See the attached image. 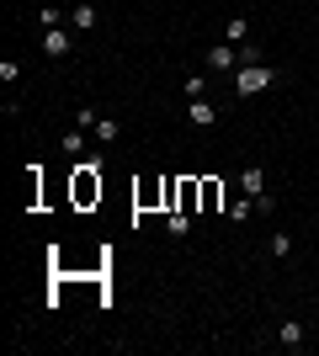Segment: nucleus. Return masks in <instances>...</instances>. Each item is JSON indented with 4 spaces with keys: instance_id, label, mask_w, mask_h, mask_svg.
Wrapping results in <instances>:
<instances>
[{
    "instance_id": "f03ea898",
    "label": "nucleus",
    "mask_w": 319,
    "mask_h": 356,
    "mask_svg": "<svg viewBox=\"0 0 319 356\" xmlns=\"http://www.w3.org/2000/svg\"><path fill=\"white\" fill-rule=\"evenodd\" d=\"M272 86H277L272 64H240L234 70V96H256V90H272Z\"/></svg>"
},
{
    "instance_id": "6ab92c4d",
    "label": "nucleus",
    "mask_w": 319,
    "mask_h": 356,
    "mask_svg": "<svg viewBox=\"0 0 319 356\" xmlns=\"http://www.w3.org/2000/svg\"><path fill=\"white\" fill-rule=\"evenodd\" d=\"M272 255H293V234H277L272 239Z\"/></svg>"
},
{
    "instance_id": "ddd939ff",
    "label": "nucleus",
    "mask_w": 319,
    "mask_h": 356,
    "mask_svg": "<svg viewBox=\"0 0 319 356\" xmlns=\"http://www.w3.org/2000/svg\"><path fill=\"white\" fill-rule=\"evenodd\" d=\"M96 138H101V144H117V138H122V128H117L112 118H101V122H96Z\"/></svg>"
},
{
    "instance_id": "4468645a",
    "label": "nucleus",
    "mask_w": 319,
    "mask_h": 356,
    "mask_svg": "<svg viewBox=\"0 0 319 356\" xmlns=\"http://www.w3.org/2000/svg\"><path fill=\"white\" fill-rule=\"evenodd\" d=\"M245 38H250V22H245V16H234V22H229V43H245Z\"/></svg>"
},
{
    "instance_id": "39448f33",
    "label": "nucleus",
    "mask_w": 319,
    "mask_h": 356,
    "mask_svg": "<svg viewBox=\"0 0 319 356\" xmlns=\"http://www.w3.org/2000/svg\"><path fill=\"white\" fill-rule=\"evenodd\" d=\"M240 192H245V197H256V213H261V202L272 197V192H266V176H261V170H240Z\"/></svg>"
},
{
    "instance_id": "423d86ee",
    "label": "nucleus",
    "mask_w": 319,
    "mask_h": 356,
    "mask_svg": "<svg viewBox=\"0 0 319 356\" xmlns=\"http://www.w3.org/2000/svg\"><path fill=\"white\" fill-rule=\"evenodd\" d=\"M186 118H192V128H213V122H218V106H213L208 96H202V102H192V106H186Z\"/></svg>"
},
{
    "instance_id": "7ed1b4c3",
    "label": "nucleus",
    "mask_w": 319,
    "mask_h": 356,
    "mask_svg": "<svg viewBox=\"0 0 319 356\" xmlns=\"http://www.w3.org/2000/svg\"><path fill=\"white\" fill-rule=\"evenodd\" d=\"M208 70H213V74H234V70H240V54H234L229 43L208 48Z\"/></svg>"
},
{
    "instance_id": "9d476101",
    "label": "nucleus",
    "mask_w": 319,
    "mask_h": 356,
    "mask_svg": "<svg viewBox=\"0 0 319 356\" xmlns=\"http://www.w3.org/2000/svg\"><path fill=\"white\" fill-rule=\"evenodd\" d=\"M69 27H75V32H91L96 27V6H75V11H69Z\"/></svg>"
},
{
    "instance_id": "dca6fc26",
    "label": "nucleus",
    "mask_w": 319,
    "mask_h": 356,
    "mask_svg": "<svg viewBox=\"0 0 319 356\" xmlns=\"http://www.w3.org/2000/svg\"><path fill=\"white\" fill-rule=\"evenodd\" d=\"M80 149H85V134H80V128H69V134H64V154H80Z\"/></svg>"
},
{
    "instance_id": "20e7f679",
    "label": "nucleus",
    "mask_w": 319,
    "mask_h": 356,
    "mask_svg": "<svg viewBox=\"0 0 319 356\" xmlns=\"http://www.w3.org/2000/svg\"><path fill=\"white\" fill-rule=\"evenodd\" d=\"M69 48H75V38H69L64 27H48V32H43V54H48V59H64Z\"/></svg>"
},
{
    "instance_id": "0eeeda50",
    "label": "nucleus",
    "mask_w": 319,
    "mask_h": 356,
    "mask_svg": "<svg viewBox=\"0 0 319 356\" xmlns=\"http://www.w3.org/2000/svg\"><path fill=\"white\" fill-rule=\"evenodd\" d=\"M218 208H224V181L202 176V213H218Z\"/></svg>"
},
{
    "instance_id": "f8f14e48",
    "label": "nucleus",
    "mask_w": 319,
    "mask_h": 356,
    "mask_svg": "<svg viewBox=\"0 0 319 356\" xmlns=\"http://www.w3.org/2000/svg\"><path fill=\"white\" fill-rule=\"evenodd\" d=\"M250 213H256V197H240V202H229V218H234V223H245Z\"/></svg>"
},
{
    "instance_id": "6e6552de",
    "label": "nucleus",
    "mask_w": 319,
    "mask_h": 356,
    "mask_svg": "<svg viewBox=\"0 0 319 356\" xmlns=\"http://www.w3.org/2000/svg\"><path fill=\"white\" fill-rule=\"evenodd\" d=\"M277 341L288 346V351H298V346H304V325H298V319H282V330H277Z\"/></svg>"
},
{
    "instance_id": "1a4fd4ad",
    "label": "nucleus",
    "mask_w": 319,
    "mask_h": 356,
    "mask_svg": "<svg viewBox=\"0 0 319 356\" xmlns=\"http://www.w3.org/2000/svg\"><path fill=\"white\" fill-rule=\"evenodd\" d=\"M165 229H170V234H176V239H181V234H192V213L170 208V213H165Z\"/></svg>"
},
{
    "instance_id": "f3484780",
    "label": "nucleus",
    "mask_w": 319,
    "mask_h": 356,
    "mask_svg": "<svg viewBox=\"0 0 319 356\" xmlns=\"http://www.w3.org/2000/svg\"><path fill=\"white\" fill-rule=\"evenodd\" d=\"M38 22H43V32L59 27V6H43V11H38Z\"/></svg>"
},
{
    "instance_id": "a211bd4d",
    "label": "nucleus",
    "mask_w": 319,
    "mask_h": 356,
    "mask_svg": "<svg viewBox=\"0 0 319 356\" xmlns=\"http://www.w3.org/2000/svg\"><path fill=\"white\" fill-rule=\"evenodd\" d=\"M75 122H80V128H96L101 118H96V106H80V112H75Z\"/></svg>"
},
{
    "instance_id": "2eb2a0df",
    "label": "nucleus",
    "mask_w": 319,
    "mask_h": 356,
    "mask_svg": "<svg viewBox=\"0 0 319 356\" xmlns=\"http://www.w3.org/2000/svg\"><path fill=\"white\" fill-rule=\"evenodd\" d=\"M0 80H6V86H16V80H22V64H16V59H0Z\"/></svg>"
},
{
    "instance_id": "9b49d317",
    "label": "nucleus",
    "mask_w": 319,
    "mask_h": 356,
    "mask_svg": "<svg viewBox=\"0 0 319 356\" xmlns=\"http://www.w3.org/2000/svg\"><path fill=\"white\" fill-rule=\"evenodd\" d=\"M181 96H186V102H202V96H208V74H186Z\"/></svg>"
},
{
    "instance_id": "f257e3e1",
    "label": "nucleus",
    "mask_w": 319,
    "mask_h": 356,
    "mask_svg": "<svg viewBox=\"0 0 319 356\" xmlns=\"http://www.w3.org/2000/svg\"><path fill=\"white\" fill-rule=\"evenodd\" d=\"M101 154H91V160L75 165V181H69V192H75V208H91V202H101Z\"/></svg>"
}]
</instances>
